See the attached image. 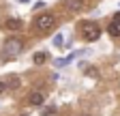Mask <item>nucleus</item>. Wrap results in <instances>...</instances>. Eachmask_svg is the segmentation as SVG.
<instances>
[{"label":"nucleus","mask_w":120,"mask_h":116,"mask_svg":"<svg viewBox=\"0 0 120 116\" xmlns=\"http://www.w3.org/2000/svg\"><path fill=\"white\" fill-rule=\"evenodd\" d=\"M24 50V41L17 39V37H9L4 41V45H2V58L4 60H9V58H15V56H19Z\"/></svg>","instance_id":"f257e3e1"},{"label":"nucleus","mask_w":120,"mask_h":116,"mask_svg":"<svg viewBox=\"0 0 120 116\" xmlns=\"http://www.w3.org/2000/svg\"><path fill=\"white\" fill-rule=\"evenodd\" d=\"M54 26H56L54 13H41V15H37V19H34V30H39V32H47Z\"/></svg>","instance_id":"f03ea898"},{"label":"nucleus","mask_w":120,"mask_h":116,"mask_svg":"<svg viewBox=\"0 0 120 116\" xmlns=\"http://www.w3.org/2000/svg\"><path fill=\"white\" fill-rule=\"evenodd\" d=\"M82 37H84L86 41H97V39L101 37V28H99V24H94V22H86V24L82 26Z\"/></svg>","instance_id":"7ed1b4c3"},{"label":"nucleus","mask_w":120,"mask_h":116,"mask_svg":"<svg viewBox=\"0 0 120 116\" xmlns=\"http://www.w3.org/2000/svg\"><path fill=\"white\" fill-rule=\"evenodd\" d=\"M62 4H64V9H67V11L77 13V11H82V9H84L86 0H62Z\"/></svg>","instance_id":"20e7f679"},{"label":"nucleus","mask_w":120,"mask_h":116,"mask_svg":"<svg viewBox=\"0 0 120 116\" xmlns=\"http://www.w3.org/2000/svg\"><path fill=\"white\" fill-rule=\"evenodd\" d=\"M47 58H49V56H47V52H37V54L32 56V62H34L37 67H41L43 62H47Z\"/></svg>","instance_id":"39448f33"},{"label":"nucleus","mask_w":120,"mask_h":116,"mask_svg":"<svg viewBox=\"0 0 120 116\" xmlns=\"http://www.w3.org/2000/svg\"><path fill=\"white\" fill-rule=\"evenodd\" d=\"M43 101H45V97L41 93H32V95L28 97V103L30 105H43Z\"/></svg>","instance_id":"423d86ee"},{"label":"nucleus","mask_w":120,"mask_h":116,"mask_svg":"<svg viewBox=\"0 0 120 116\" xmlns=\"http://www.w3.org/2000/svg\"><path fill=\"white\" fill-rule=\"evenodd\" d=\"M107 32H109L112 37H120V24H114V22H112V24L107 26Z\"/></svg>","instance_id":"0eeeda50"},{"label":"nucleus","mask_w":120,"mask_h":116,"mask_svg":"<svg viewBox=\"0 0 120 116\" xmlns=\"http://www.w3.org/2000/svg\"><path fill=\"white\" fill-rule=\"evenodd\" d=\"M19 26H22L19 19H7V28H9V30H17Z\"/></svg>","instance_id":"6e6552de"},{"label":"nucleus","mask_w":120,"mask_h":116,"mask_svg":"<svg viewBox=\"0 0 120 116\" xmlns=\"http://www.w3.org/2000/svg\"><path fill=\"white\" fill-rule=\"evenodd\" d=\"M7 86H9V88H17V86H19V77H9V82H7Z\"/></svg>","instance_id":"1a4fd4ad"},{"label":"nucleus","mask_w":120,"mask_h":116,"mask_svg":"<svg viewBox=\"0 0 120 116\" xmlns=\"http://www.w3.org/2000/svg\"><path fill=\"white\" fill-rule=\"evenodd\" d=\"M54 45H62V35H56L54 37Z\"/></svg>","instance_id":"9d476101"},{"label":"nucleus","mask_w":120,"mask_h":116,"mask_svg":"<svg viewBox=\"0 0 120 116\" xmlns=\"http://www.w3.org/2000/svg\"><path fill=\"white\" fill-rule=\"evenodd\" d=\"M7 88H9V86H7V82H0V95H2Z\"/></svg>","instance_id":"9b49d317"},{"label":"nucleus","mask_w":120,"mask_h":116,"mask_svg":"<svg viewBox=\"0 0 120 116\" xmlns=\"http://www.w3.org/2000/svg\"><path fill=\"white\" fill-rule=\"evenodd\" d=\"M112 22H114V24H120V11H118L116 15H114V19H112Z\"/></svg>","instance_id":"f8f14e48"},{"label":"nucleus","mask_w":120,"mask_h":116,"mask_svg":"<svg viewBox=\"0 0 120 116\" xmlns=\"http://www.w3.org/2000/svg\"><path fill=\"white\" fill-rule=\"evenodd\" d=\"M19 2H28V0H19Z\"/></svg>","instance_id":"ddd939ff"},{"label":"nucleus","mask_w":120,"mask_h":116,"mask_svg":"<svg viewBox=\"0 0 120 116\" xmlns=\"http://www.w3.org/2000/svg\"><path fill=\"white\" fill-rule=\"evenodd\" d=\"M22 116H26V114H22Z\"/></svg>","instance_id":"4468645a"}]
</instances>
